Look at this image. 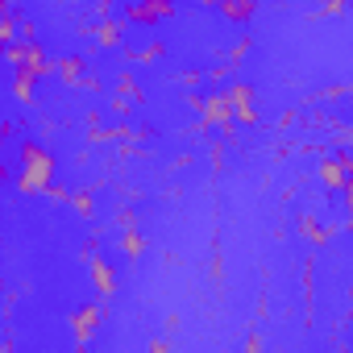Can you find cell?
I'll use <instances>...</instances> for the list:
<instances>
[{
    "label": "cell",
    "instance_id": "1",
    "mask_svg": "<svg viewBox=\"0 0 353 353\" xmlns=\"http://www.w3.org/2000/svg\"><path fill=\"white\" fill-rule=\"evenodd\" d=\"M54 154L42 141H21L17 145V192L21 196H42L54 188Z\"/></svg>",
    "mask_w": 353,
    "mask_h": 353
},
{
    "label": "cell",
    "instance_id": "2",
    "mask_svg": "<svg viewBox=\"0 0 353 353\" xmlns=\"http://www.w3.org/2000/svg\"><path fill=\"white\" fill-rule=\"evenodd\" d=\"M192 108L200 112V129H208V125H216L225 137H233L237 133V108H233V96H229V88H216V92H208V96H192Z\"/></svg>",
    "mask_w": 353,
    "mask_h": 353
},
{
    "label": "cell",
    "instance_id": "3",
    "mask_svg": "<svg viewBox=\"0 0 353 353\" xmlns=\"http://www.w3.org/2000/svg\"><path fill=\"white\" fill-rule=\"evenodd\" d=\"M5 59H9V67L34 71L38 79L54 67V63H50V54H46V46H42L38 38H17V42H9V46H5Z\"/></svg>",
    "mask_w": 353,
    "mask_h": 353
},
{
    "label": "cell",
    "instance_id": "4",
    "mask_svg": "<svg viewBox=\"0 0 353 353\" xmlns=\"http://www.w3.org/2000/svg\"><path fill=\"white\" fill-rule=\"evenodd\" d=\"M100 324H104V307H100V303H88V307L71 312V320H67V328H71V336H75L79 349L92 345V336L100 332Z\"/></svg>",
    "mask_w": 353,
    "mask_h": 353
},
{
    "label": "cell",
    "instance_id": "5",
    "mask_svg": "<svg viewBox=\"0 0 353 353\" xmlns=\"http://www.w3.org/2000/svg\"><path fill=\"white\" fill-rule=\"evenodd\" d=\"M174 17V0H137V5L125 9L129 26H162Z\"/></svg>",
    "mask_w": 353,
    "mask_h": 353
},
{
    "label": "cell",
    "instance_id": "6",
    "mask_svg": "<svg viewBox=\"0 0 353 353\" xmlns=\"http://www.w3.org/2000/svg\"><path fill=\"white\" fill-rule=\"evenodd\" d=\"M316 179H320L328 192H345V183H349V162H345V150H341V154H328V158H320V166H316Z\"/></svg>",
    "mask_w": 353,
    "mask_h": 353
},
{
    "label": "cell",
    "instance_id": "7",
    "mask_svg": "<svg viewBox=\"0 0 353 353\" xmlns=\"http://www.w3.org/2000/svg\"><path fill=\"white\" fill-rule=\"evenodd\" d=\"M92 287L100 299H112L121 291V279H117V266L108 258H92Z\"/></svg>",
    "mask_w": 353,
    "mask_h": 353
},
{
    "label": "cell",
    "instance_id": "8",
    "mask_svg": "<svg viewBox=\"0 0 353 353\" xmlns=\"http://www.w3.org/2000/svg\"><path fill=\"white\" fill-rule=\"evenodd\" d=\"M229 96H233L237 121H241V125H258V108H254V88H250L245 79H233V83H229Z\"/></svg>",
    "mask_w": 353,
    "mask_h": 353
},
{
    "label": "cell",
    "instance_id": "9",
    "mask_svg": "<svg viewBox=\"0 0 353 353\" xmlns=\"http://www.w3.org/2000/svg\"><path fill=\"white\" fill-rule=\"evenodd\" d=\"M54 71H59V79L67 83V88H83L92 75H88V63H83V54H63L59 63H54Z\"/></svg>",
    "mask_w": 353,
    "mask_h": 353
},
{
    "label": "cell",
    "instance_id": "10",
    "mask_svg": "<svg viewBox=\"0 0 353 353\" xmlns=\"http://www.w3.org/2000/svg\"><path fill=\"white\" fill-rule=\"evenodd\" d=\"M216 9H221V17H225V21L245 26V21L254 17V0H216Z\"/></svg>",
    "mask_w": 353,
    "mask_h": 353
},
{
    "label": "cell",
    "instance_id": "11",
    "mask_svg": "<svg viewBox=\"0 0 353 353\" xmlns=\"http://www.w3.org/2000/svg\"><path fill=\"white\" fill-rule=\"evenodd\" d=\"M34 88H38V75L13 67V100H17V104H30V100H34Z\"/></svg>",
    "mask_w": 353,
    "mask_h": 353
},
{
    "label": "cell",
    "instance_id": "12",
    "mask_svg": "<svg viewBox=\"0 0 353 353\" xmlns=\"http://www.w3.org/2000/svg\"><path fill=\"white\" fill-rule=\"evenodd\" d=\"M125 26H129V21H112V17H108V21H100V26H96V42H100V46H121Z\"/></svg>",
    "mask_w": 353,
    "mask_h": 353
},
{
    "label": "cell",
    "instance_id": "13",
    "mask_svg": "<svg viewBox=\"0 0 353 353\" xmlns=\"http://www.w3.org/2000/svg\"><path fill=\"white\" fill-rule=\"evenodd\" d=\"M316 221H320V216H299V229H303V233H307L316 245L332 241V233H336V229H332V225H316Z\"/></svg>",
    "mask_w": 353,
    "mask_h": 353
},
{
    "label": "cell",
    "instance_id": "14",
    "mask_svg": "<svg viewBox=\"0 0 353 353\" xmlns=\"http://www.w3.org/2000/svg\"><path fill=\"white\" fill-rule=\"evenodd\" d=\"M121 254H125L129 262H137V258L145 254V237H141L133 225H129V229H125V237H121Z\"/></svg>",
    "mask_w": 353,
    "mask_h": 353
},
{
    "label": "cell",
    "instance_id": "15",
    "mask_svg": "<svg viewBox=\"0 0 353 353\" xmlns=\"http://www.w3.org/2000/svg\"><path fill=\"white\" fill-rule=\"evenodd\" d=\"M345 162H349V183H345V192H341V196H345V216H349L345 225L353 229V150H345Z\"/></svg>",
    "mask_w": 353,
    "mask_h": 353
},
{
    "label": "cell",
    "instance_id": "16",
    "mask_svg": "<svg viewBox=\"0 0 353 353\" xmlns=\"http://www.w3.org/2000/svg\"><path fill=\"white\" fill-rule=\"evenodd\" d=\"M117 92H121V96H133V100H145L141 88H137V79H133V71H121V75H117Z\"/></svg>",
    "mask_w": 353,
    "mask_h": 353
},
{
    "label": "cell",
    "instance_id": "17",
    "mask_svg": "<svg viewBox=\"0 0 353 353\" xmlns=\"http://www.w3.org/2000/svg\"><path fill=\"white\" fill-rule=\"evenodd\" d=\"M17 21H21V17H13V13H5V21H0V38H5V46L17 42Z\"/></svg>",
    "mask_w": 353,
    "mask_h": 353
},
{
    "label": "cell",
    "instance_id": "18",
    "mask_svg": "<svg viewBox=\"0 0 353 353\" xmlns=\"http://www.w3.org/2000/svg\"><path fill=\"white\" fill-rule=\"evenodd\" d=\"M250 50H254V38H241V42L229 50V63H233V67H237V63H245V54H250Z\"/></svg>",
    "mask_w": 353,
    "mask_h": 353
},
{
    "label": "cell",
    "instance_id": "19",
    "mask_svg": "<svg viewBox=\"0 0 353 353\" xmlns=\"http://www.w3.org/2000/svg\"><path fill=\"white\" fill-rule=\"evenodd\" d=\"M158 54H162V42H150V46H141V50H137V63H141V67H150V63H158Z\"/></svg>",
    "mask_w": 353,
    "mask_h": 353
},
{
    "label": "cell",
    "instance_id": "20",
    "mask_svg": "<svg viewBox=\"0 0 353 353\" xmlns=\"http://www.w3.org/2000/svg\"><path fill=\"white\" fill-rule=\"evenodd\" d=\"M71 204H75V212H79V216H92V208H96L92 192H79V196H71Z\"/></svg>",
    "mask_w": 353,
    "mask_h": 353
},
{
    "label": "cell",
    "instance_id": "21",
    "mask_svg": "<svg viewBox=\"0 0 353 353\" xmlns=\"http://www.w3.org/2000/svg\"><path fill=\"white\" fill-rule=\"evenodd\" d=\"M345 9H349V0H324V9H320V13H324V17H341Z\"/></svg>",
    "mask_w": 353,
    "mask_h": 353
},
{
    "label": "cell",
    "instance_id": "22",
    "mask_svg": "<svg viewBox=\"0 0 353 353\" xmlns=\"http://www.w3.org/2000/svg\"><path fill=\"white\" fill-rule=\"evenodd\" d=\"M208 154H212V166L221 170V166H225V145H221V141H212V150H208Z\"/></svg>",
    "mask_w": 353,
    "mask_h": 353
},
{
    "label": "cell",
    "instance_id": "23",
    "mask_svg": "<svg viewBox=\"0 0 353 353\" xmlns=\"http://www.w3.org/2000/svg\"><path fill=\"white\" fill-rule=\"evenodd\" d=\"M112 112H117V117H129V112H133V108H129V96H121V100H112Z\"/></svg>",
    "mask_w": 353,
    "mask_h": 353
},
{
    "label": "cell",
    "instance_id": "24",
    "mask_svg": "<svg viewBox=\"0 0 353 353\" xmlns=\"http://www.w3.org/2000/svg\"><path fill=\"white\" fill-rule=\"evenodd\" d=\"M221 274H225V262H221V254H216V258H212V279L221 283Z\"/></svg>",
    "mask_w": 353,
    "mask_h": 353
},
{
    "label": "cell",
    "instance_id": "25",
    "mask_svg": "<svg viewBox=\"0 0 353 353\" xmlns=\"http://www.w3.org/2000/svg\"><path fill=\"white\" fill-rule=\"evenodd\" d=\"M345 137H349V150H353V129H349V133H345Z\"/></svg>",
    "mask_w": 353,
    "mask_h": 353
}]
</instances>
